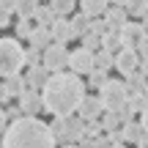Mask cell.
<instances>
[{
  "label": "cell",
  "instance_id": "cell-8",
  "mask_svg": "<svg viewBox=\"0 0 148 148\" xmlns=\"http://www.w3.org/2000/svg\"><path fill=\"white\" fill-rule=\"evenodd\" d=\"M90 69H93V52H90L88 47H79V49H71L69 52V71L74 74H88Z\"/></svg>",
  "mask_w": 148,
  "mask_h": 148
},
{
  "label": "cell",
  "instance_id": "cell-1",
  "mask_svg": "<svg viewBox=\"0 0 148 148\" xmlns=\"http://www.w3.org/2000/svg\"><path fill=\"white\" fill-rule=\"evenodd\" d=\"M85 96V82L79 74L74 71H52L49 79L41 88V99H44V110L49 115H69L77 112L79 101Z\"/></svg>",
  "mask_w": 148,
  "mask_h": 148
},
{
  "label": "cell",
  "instance_id": "cell-18",
  "mask_svg": "<svg viewBox=\"0 0 148 148\" xmlns=\"http://www.w3.org/2000/svg\"><path fill=\"white\" fill-rule=\"evenodd\" d=\"M93 66H96V69H107V71H110L112 66H115V55H112L110 49L99 47V49L93 52Z\"/></svg>",
  "mask_w": 148,
  "mask_h": 148
},
{
  "label": "cell",
  "instance_id": "cell-13",
  "mask_svg": "<svg viewBox=\"0 0 148 148\" xmlns=\"http://www.w3.org/2000/svg\"><path fill=\"white\" fill-rule=\"evenodd\" d=\"M49 33H52V41H60V44H69L74 38V30H71V22L66 16H55L52 25H49Z\"/></svg>",
  "mask_w": 148,
  "mask_h": 148
},
{
  "label": "cell",
  "instance_id": "cell-36",
  "mask_svg": "<svg viewBox=\"0 0 148 148\" xmlns=\"http://www.w3.org/2000/svg\"><path fill=\"white\" fill-rule=\"evenodd\" d=\"M5 121H8V115H5V110L0 107V134L5 132Z\"/></svg>",
  "mask_w": 148,
  "mask_h": 148
},
{
  "label": "cell",
  "instance_id": "cell-39",
  "mask_svg": "<svg viewBox=\"0 0 148 148\" xmlns=\"http://www.w3.org/2000/svg\"><path fill=\"white\" fill-rule=\"evenodd\" d=\"M0 27H8V14L5 11H0Z\"/></svg>",
  "mask_w": 148,
  "mask_h": 148
},
{
  "label": "cell",
  "instance_id": "cell-23",
  "mask_svg": "<svg viewBox=\"0 0 148 148\" xmlns=\"http://www.w3.org/2000/svg\"><path fill=\"white\" fill-rule=\"evenodd\" d=\"M126 88H129V93H143V90H145V79H143V74H140V71L129 74V77H126Z\"/></svg>",
  "mask_w": 148,
  "mask_h": 148
},
{
  "label": "cell",
  "instance_id": "cell-30",
  "mask_svg": "<svg viewBox=\"0 0 148 148\" xmlns=\"http://www.w3.org/2000/svg\"><path fill=\"white\" fill-rule=\"evenodd\" d=\"M90 33H96V36H104L107 33V25H104V19H99V16H90V27H88Z\"/></svg>",
  "mask_w": 148,
  "mask_h": 148
},
{
  "label": "cell",
  "instance_id": "cell-27",
  "mask_svg": "<svg viewBox=\"0 0 148 148\" xmlns=\"http://www.w3.org/2000/svg\"><path fill=\"white\" fill-rule=\"evenodd\" d=\"M101 47L110 49V52H118V49H123V47H121V38H118V33H104V36H101Z\"/></svg>",
  "mask_w": 148,
  "mask_h": 148
},
{
  "label": "cell",
  "instance_id": "cell-22",
  "mask_svg": "<svg viewBox=\"0 0 148 148\" xmlns=\"http://www.w3.org/2000/svg\"><path fill=\"white\" fill-rule=\"evenodd\" d=\"M123 8H126V14H132V16H143V14H148V0H126Z\"/></svg>",
  "mask_w": 148,
  "mask_h": 148
},
{
  "label": "cell",
  "instance_id": "cell-32",
  "mask_svg": "<svg viewBox=\"0 0 148 148\" xmlns=\"http://www.w3.org/2000/svg\"><path fill=\"white\" fill-rule=\"evenodd\" d=\"M134 52H137V58H140V60H145V58H148V36H143V38L137 41Z\"/></svg>",
  "mask_w": 148,
  "mask_h": 148
},
{
  "label": "cell",
  "instance_id": "cell-25",
  "mask_svg": "<svg viewBox=\"0 0 148 148\" xmlns=\"http://www.w3.org/2000/svg\"><path fill=\"white\" fill-rule=\"evenodd\" d=\"M49 8H52L55 16H66V14H71L74 0H49Z\"/></svg>",
  "mask_w": 148,
  "mask_h": 148
},
{
  "label": "cell",
  "instance_id": "cell-17",
  "mask_svg": "<svg viewBox=\"0 0 148 148\" xmlns=\"http://www.w3.org/2000/svg\"><path fill=\"white\" fill-rule=\"evenodd\" d=\"M25 88H27V79H22V77H19V71H16V74H11V77H5L3 90L8 93V99H11V96H19Z\"/></svg>",
  "mask_w": 148,
  "mask_h": 148
},
{
  "label": "cell",
  "instance_id": "cell-26",
  "mask_svg": "<svg viewBox=\"0 0 148 148\" xmlns=\"http://www.w3.org/2000/svg\"><path fill=\"white\" fill-rule=\"evenodd\" d=\"M99 118H101V129H107V132H110V129H118V123H121L118 110H104Z\"/></svg>",
  "mask_w": 148,
  "mask_h": 148
},
{
  "label": "cell",
  "instance_id": "cell-11",
  "mask_svg": "<svg viewBox=\"0 0 148 148\" xmlns=\"http://www.w3.org/2000/svg\"><path fill=\"white\" fill-rule=\"evenodd\" d=\"M143 36H145V33H143V25H140V22H129V19H126V25L118 30L121 47H126V49H134V47H137V41H140Z\"/></svg>",
  "mask_w": 148,
  "mask_h": 148
},
{
  "label": "cell",
  "instance_id": "cell-29",
  "mask_svg": "<svg viewBox=\"0 0 148 148\" xmlns=\"http://www.w3.org/2000/svg\"><path fill=\"white\" fill-rule=\"evenodd\" d=\"M104 79H107V69H96V66H93V69L88 71V85H90V88H99Z\"/></svg>",
  "mask_w": 148,
  "mask_h": 148
},
{
  "label": "cell",
  "instance_id": "cell-5",
  "mask_svg": "<svg viewBox=\"0 0 148 148\" xmlns=\"http://www.w3.org/2000/svg\"><path fill=\"white\" fill-rule=\"evenodd\" d=\"M99 99L104 104V110H121L129 99V88L123 79H110L107 77L104 82L99 85Z\"/></svg>",
  "mask_w": 148,
  "mask_h": 148
},
{
  "label": "cell",
  "instance_id": "cell-12",
  "mask_svg": "<svg viewBox=\"0 0 148 148\" xmlns=\"http://www.w3.org/2000/svg\"><path fill=\"white\" fill-rule=\"evenodd\" d=\"M137 66H140V58H137V52L134 49H118V55H115V69L123 74V77H129V74H134L137 71Z\"/></svg>",
  "mask_w": 148,
  "mask_h": 148
},
{
  "label": "cell",
  "instance_id": "cell-15",
  "mask_svg": "<svg viewBox=\"0 0 148 148\" xmlns=\"http://www.w3.org/2000/svg\"><path fill=\"white\" fill-rule=\"evenodd\" d=\"M27 41H30V47L44 49V47H49V44H52V33H49V27H41V25H38L36 30H30Z\"/></svg>",
  "mask_w": 148,
  "mask_h": 148
},
{
  "label": "cell",
  "instance_id": "cell-40",
  "mask_svg": "<svg viewBox=\"0 0 148 148\" xmlns=\"http://www.w3.org/2000/svg\"><path fill=\"white\" fill-rule=\"evenodd\" d=\"M126 0H110V5H123Z\"/></svg>",
  "mask_w": 148,
  "mask_h": 148
},
{
  "label": "cell",
  "instance_id": "cell-9",
  "mask_svg": "<svg viewBox=\"0 0 148 148\" xmlns=\"http://www.w3.org/2000/svg\"><path fill=\"white\" fill-rule=\"evenodd\" d=\"M101 112H104V104H101L99 96H82V101L77 107V115L82 121H99Z\"/></svg>",
  "mask_w": 148,
  "mask_h": 148
},
{
  "label": "cell",
  "instance_id": "cell-4",
  "mask_svg": "<svg viewBox=\"0 0 148 148\" xmlns=\"http://www.w3.org/2000/svg\"><path fill=\"white\" fill-rule=\"evenodd\" d=\"M49 129H52L55 134V143H74L77 137H82L85 132V121L79 115H55V123H49Z\"/></svg>",
  "mask_w": 148,
  "mask_h": 148
},
{
  "label": "cell",
  "instance_id": "cell-38",
  "mask_svg": "<svg viewBox=\"0 0 148 148\" xmlns=\"http://www.w3.org/2000/svg\"><path fill=\"white\" fill-rule=\"evenodd\" d=\"M137 71H140V74H148V58H145V60H140V66H137Z\"/></svg>",
  "mask_w": 148,
  "mask_h": 148
},
{
  "label": "cell",
  "instance_id": "cell-19",
  "mask_svg": "<svg viewBox=\"0 0 148 148\" xmlns=\"http://www.w3.org/2000/svg\"><path fill=\"white\" fill-rule=\"evenodd\" d=\"M145 129H143V123H134V121H126L123 123V143H137L140 140V134H143Z\"/></svg>",
  "mask_w": 148,
  "mask_h": 148
},
{
  "label": "cell",
  "instance_id": "cell-21",
  "mask_svg": "<svg viewBox=\"0 0 148 148\" xmlns=\"http://www.w3.org/2000/svg\"><path fill=\"white\" fill-rule=\"evenodd\" d=\"M71 30H74V38H77V36H82V33L85 30H88V27H90V16L88 14H77V16H71Z\"/></svg>",
  "mask_w": 148,
  "mask_h": 148
},
{
  "label": "cell",
  "instance_id": "cell-24",
  "mask_svg": "<svg viewBox=\"0 0 148 148\" xmlns=\"http://www.w3.org/2000/svg\"><path fill=\"white\" fill-rule=\"evenodd\" d=\"M33 19H36L41 27H49V25H52V19H55V14H52V8H49V5H44V8L38 5L36 14H33Z\"/></svg>",
  "mask_w": 148,
  "mask_h": 148
},
{
  "label": "cell",
  "instance_id": "cell-16",
  "mask_svg": "<svg viewBox=\"0 0 148 148\" xmlns=\"http://www.w3.org/2000/svg\"><path fill=\"white\" fill-rule=\"evenodd\" d=\"M107 5H110V0H79V8L88 16H101L107 11Z\"/></svg>",
  "mask_w": 148,
  "mask_h": 148
},
{
  "label": "cell",
  "instance_id": "cell-34",
  "mask_svg": "<svg viewBox=\"0 0 148 148\" xmlns=\"http://www.w3.org/2000/svg\"><path fill=\"white\" fill-rule=\"evenodd\" d=\"M0 11H5V14H16V0H0Z\"/></svg>",
  "mask_w": 148,
  "mask_h": 148
},
{
  "label": "cell",
  "instance_id": "cell-42",
  "mask_svg": "<svg viewBox=\"0 0 148 148\" xmlns=\"http://www.w3.org/2000/svg\"><path fill=\"white\" fill-rule=\"evenodd\" d=\"M0 145H3V143H0Z\"/></svg>",
  "mask_w": 148,
  "mask_h": 148
},
{
  "label": "cell",
  "instance_id": "cell-3",
  "mask_svg": "<svg viewBox=\"0 0 148 148\" xmlns=\"http://www.w3.org/2000/svg\"><path fill=\"white\" fill-rule=\"evenodd\" d=\"M25 66V49L16 38H0V77H11V74L22 71Z\"/></svg>",
  "mask_w": 148,
  "mask_h": 148
},
{
  "label": "cell",
  "instance_id": "cell-31",
  "mask_svg": "<svg viewBox=\"0 0 148 148\" xmlns=\"http://www.w3.org/2000/svg\"><path fill=\"white\" fill-rule=\"evenodd\" d=\"M14 30H16V36L27 38V36H30V30H33V27H30V19H22V16H19V22H16Z\"/></svg>",
  "mask_w": 148,
  "mask_h": 148
},
{
  "label": "cell",
  "instance_id": "cell-10",
  "mask_svg": "<svg viewBox=\"0 0 148 148\" xmlns=\"http://www.w3.org/2000/svg\"><path fill=\"white\" fill-rule=\"evenodd\" d=\"M101 16H104L107 33H118L123 25H126V19H129V14H126L123 5H107V11H104Z\"/></svg>",
  "mask_w": 148,
  "mask_h": 148
},
{
  "label": "cell",
  "instance_id": "cell-7",
  "mask_svg": "<svg viewBox=\"0 0 148 148\" xmlns=\"http://www.w3.org/2000/svg\"><path fill=\"white\" fill-rule=\"evenodd\" d=\"M16 99H19L22 115H38V112L44 110V99H41V93H38V88H30V85H27Z\"/></svg>",
  "mask_w": 148,
  "mask_h": 148
},
{
  "label": "cell",
  "instance_id": "cell-35",
  "mask_svg": "<svg viewBox=\"0 0 148 148\" xmlns=\"http://www.w3.org/2000/svg\"><path fill=\"white\" fill-rule=\"evenodd\" d=\"M140 123H143V129L148 132V104L143 107V110H140Z\"/></svg>",
  "mask_w": 148,
  "mask_h": 148
},
{
  "label": "cell",
  "instance_id": "cell-33",
  "mask_svg": "<svg viewBox=\"0 0 148 148\" xmlns=\"http://www.w3.org/2000/svg\"><path fill=\"white\" fill-rule=\"evenodd\" d=\"M38 60H41V49H36V47H30V49H27V52H25V63H38Z\"/></svg>",
  "mask_w": 148,
  "mask_h": 148
},
{
  "label": "cell",
  "instance_id": "cell-37",
  "mask_svg": "<svg viewBox=\"0 0 148 148\" xmlns=\"http://www.w3.org/2000/svg\"><path fill=\"white\" fill-rule=\"evenodd\" d=\"M134 145H143V148H145V145H148V132H143V134H140V140H137Z\"/></svg>",
  "mask_w": 148,
  "mask_h": 148
},
{
  "label": "cell",
  "instance_id": "cell-28",
  "mask_svg": "<svg viewBox=\"0 0 148 148\" xmlns=\"http://www.w3.org/2000/svg\"><path fill=\"white\" fill-rule=\"evenodd\" d=\"M79 38H82V47H88L90 52H96V49L101 47V36H96V33H90V30H85Z\"/></svg>",
  "mask_w": 148,
  "mask_h": 148
},
{
  "label": "cell",
  "instance_id": "cell-14",
  "mask_svg": "<svg viewBox=\"0 0 148 148\" xmlns=\"http://www.w3.org/2000/svg\"><path fill=\"white\" fill-rule=\"evenodd\" d=\"M49 74H52V71H49L44 63H33L30 69H27V85L41 90V88H44V82L49 79Z\"/></svg>",
  "mask_w": 148,
  "mask_h": 148
},
{
  "label": "cell",
  "instance_id": "cell-41",
  "mask_svg": "<svg viewBox=\"0 0 148 148\" xmlns=\"http://www.w3.org/2000/svg\"><path fill=\"white\" fill-rule=\"evenodd\" d=\"M143 99H145V104H148V82H145V90H143Z\"/></svg>",
  "mask_w": 148,
  "mask_h": 148
},
{
  "label": "cell",
  "instance_id": "cell-20",
  "mask_svg": "<svg viewBox=\"0 0 148 148\" xmlns=\"http://www.w3.org/2000/svg\"><path fill=\"white\" fill-rule=\"evenodd\" d=\"M36 8H38V0H16V14L22 19H33Z\"/></svg>",
  "mask_w": 148,
  "mask_h": 148
},
{
  "label": "cell",
  "instance_id": "cell-2",
  "mask_svg": "<svg viewBox=\"0 0 148 148\" xmlns=\"http://www.w3.org/2000/svg\"><path fill=\"white\" fill-rule=\"evenodd\" d=\"M0 143L5 148H52L55 134L44 121H38L36 115H19L5 126Z\"/></svg>",
  "mask_w": 148,
  "mask_h": 148
},
{
  "label": "cell",
  "instance_id": "cell-6",
  "mask_svg": "<svg viewBox=\"0 0 148 148\" xmlns=\"http://www.w3.org/2000/svg\"><path fill=\"white\" fill-rule=\"evenodd\" d=\"M41 63L47 66L49 71H63L66 66H69V49H66V44L52 41L49 47H44L41 49Z\"/></svg>",
  "mask_w": 148,
  "mask_h": 148
}]
</instances>
